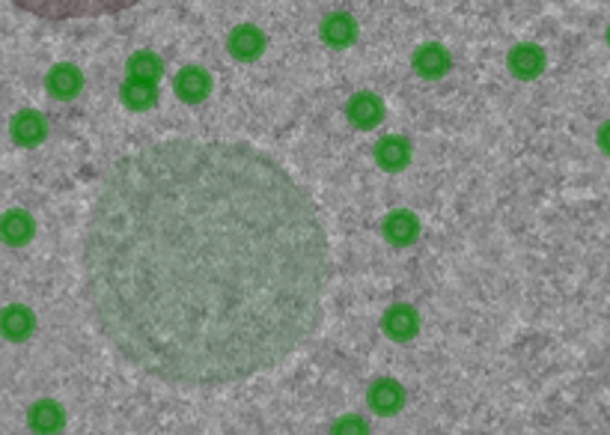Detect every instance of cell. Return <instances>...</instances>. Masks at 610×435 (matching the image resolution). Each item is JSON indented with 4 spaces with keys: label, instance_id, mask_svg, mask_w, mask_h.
I'll list each match as a JSON object with an SVG mask.
<instances>
[{
    "label": "cell",
    "instance_id": "1",
    "mask_svg": "<svg viewBox=\"0 0 610 435\" xmlns=\"http://www.w3.org/2000/svg\"><path fill=\"white\" fill-rule=\"evenodd\" d=\"M327 239L307 191L247 143L170 138L113 161L81 239L90 313L179 388L271 370L322 322Z\"/></svg>",
    "mask_w": 610,
    "mask_h": 435
},
{
    "label": "cell",
    "instance_id": "2",
    "mask_svg": "<svg viewBox=\"0 0 610 435\" xmlns=\"http://www.w3.org/2000/svg\"><path fill=\"white\" fill-rule=\"evenodd\" d=\"M384 334L396 343H411L420 331V313L411 304H390L381 316Z\"/></svg>",
    "mask_w": 610,
    "mask_h": 435
},
{
    "label": "cell",
    "instance_id": "3",
    "mask_svg": "<svg viewBox=\"0 0 610 435\" xmlns=\"http://www.w3.org/2000/svg\"><path fill=\"white\" fill-rule=\"evenodd\" d=\"M345 117H348V122L354 125V129L370 131V129H375V125L384 120V102L375 93H370V90L354 93L352 99H348V104H345Z\"/></svg>",
    "mask_w": 610,
    "mask_h": 435
},
{
    "label": "cell",
    "instance_id": "4",
    "mask_svg": "<svg viewBox=\"0 0 610 435\" xmlns=\"http://www.w3.org/2000/svg\"><path fill=\"white\" fill-rule=\"evenodd\" d=\"M381 233L393 248H408L420 236V218L411 209H393L381 221Z\"/></svg>",
    "mask_w": 610,
    "mask_h": 435
},
{
    "label": "cell",
    "instance_id": "5",
    "mask_svg": "<svg viewBox=\"0 0 610 435\" xmlns=\"http://www.w3.org/2000/svg\"><path fill=\"white\" fill-rule=\"evenodd\" d=\"M27 427L36 435H60L66 427V412L57 400H36L27 409Z\"/></svg>",
    "mask_w": 610,
    "mask_h": 435
},
{
    "label": "cell",
    "instance_id": "6",
    "mask_svg": "<svg viewBox=\"0 0 610 435\" xmlns=\"http://www.w3.org/2000/svg\"><path fill=\"white\" fill-rule=\"evenodd\" d=\"M366 403H370V409L375 414H384V418H390L405 405V388L390 376H384V379H375L370 394H366Z\"/></svg>",
    "mask_w": 610,
    "mask_h": 435
},
{
    "label": "cell",
    "instance_id": "7",
    "mask_svg": "<svg viewBox=\"0 0 610 435\" xmlns=\"http://www.w3.org/2000/svg\"><path fill=\"white\" fill-rule=\"evenodd\" d=\"M173 90H176V95L182 102L197 104L202 99H209L211 75L202 69V66H185V69L176 75V81H173Z\"/></svg>",
    "mask_w": 610,
    "mask_h": 435
},
{
    "label": "cell",
    "instance_id": "8",
    "mask_svg": "<svg viewBox=\"0 0 610 435\" xmlns=\"http://www.w3.org/2000/svg\"><path fill=\"white\" fill-rule=\"evenodd\" d=\"M33 328H36V316L31 307L6 304L4 311H0V334H4L9 343H24L27 337L33 334Z\"/></svg>",
    "mask_w": 610,
    "mask_h": 435
},
{
    "label": "cell",
    "instance_id": "9",
    "mask_svg": "<svg viewBox=\"0 0 610 435\" xmlns=\"http://www.w3.org/2000/svg\"><path fill=\"white\" fill-rule=\"evenodd\" d=\"M375 161L387 173H399L411 164V143L402 134H387L375 143Z\"/></svg>",
    "mask_w": 610,
    "mask_h": 435
},
{
    "label": "cell",
    "instance_id": "10",
    "mask_svg": "<svg viewBox=\"0 0 610 435\" xmlns=\"http://www.w3.org/2000/svg\"><path fill=\"white\" fill-rule=\"evenodd\" d=\"M509 69L521 81H534V78H539L542 72H545V51H542V48L534 45V42L516 45L509 51Z\"/></svg>",
    "mask_w": 610,
    "mask_h": 435
},
{
    "label": "cell",
    "instance_id": "11",
    "mask_svg": "<svg viewBox=\"0 0 610 435\" xmlns=\"http://www.w3.org/2000/svg\"><path fill=\"white\" fill-rule=\"evenodd\" d=\"M227 48H229V54L236 57V60L250 63V60H256V57L265 51V33L259 31V27H254V24H238L236 31L229 33Z\"/></svg>",
    "mask_w": 610,
    "mask_h": 435
},
{
    "label": "cell",
    "instance_id": "12",
    "mask_svg": "<svg viewBox=\"0 0 610 435\" xmlns=\"http://www.w3.org/2000/svg\"><path fill=\"white\" fill-rule=\"evenodd\" d=\"M45 86H48V93H51L54 99L69 102V99H75L77 93H81L84 75H81V69H77V66H72V63H57L54 69L48 72Z\"/></svg>",
    "mask_w": 610,
    "mask_h": 435
},
{
    "label": "cell",
    "instance_id": "13",
    "mask_svg": "<svg viewBox=\"0 0 610 435\" xmlns=\"http://www.w3.org/2000/svg\"><path fill=\"white\" fill-rule=\"evenodd\" d=\"M414 69L423 78H444V75L450 72V51L438 42H429V45H420L417 51H414Z\"/></svg>",
    "mask_w": 610,
    "mask_h": 435
},
{
    "label": "cell",
    "instance_id": "14",
    "mask_svg": "<svg viewBox=\"0 0 610 435\" xmlns=\"http://www.w3.org/2000/svg\"><path fill=\"white\" fill-rule=\"evenodd\" d=\"M33 230H36L33 218L27 215L24 209H9V212H4V218H0V236H4L6 245H13V248L27 245V241L33 239Z\"/></svg>",
    "mask_w": 610,
    "mask_h": 435
},
{
    "label": "cell",
    "instance_id": "15",
    "mask_svg": "<svg viewBox=\"0 0 610 435\" xmlns=\"http://www.w3.org/2000/svg\"><path fill=\"white\" fill-rule=\"evenodd\" d=\"M9 129H13L15 143H22V147H36V143L45 140L48 125L39 111H18L13 122H9Z\"/></svg>",
    "mask_w": 610,
    "mask_h": 435
},
{
    "label": "cell",
    "instance_id": "16",
    "mask_svg": "<svg viewBox=\"0 0 610 435\" xmlns=\"http://www.w3.org/2000/svg\"><path fill=\"white\" fill-rule=\"evenodd\" d=\"M357 36V24L348 13H331L322 22V40L334 48H345L352 45Z\"/></svg>",
    "mask_w": 610,
    "mask_h": 435
},
{
    "label": "cell",
    "instance_id": "17",
    "mask_svg": "<svg viewBox=\"0 0 610 435\" xmlns=\"http://www.w3.org/2000/svg\"><path fill=\"white\" fill-rule=\"evenodd\" d=\"M120 99H122L125 108L147 111V108H152L155 102H158V86L129 78V81H122V86H120Z\"/></svg>",
    "mask_w": 610,
    "mask_h": 435
},
{
    "label": "cell",
    "instance_id": "18",
    "mask_svg": "<svg viewBox=\"0 0 610 435\" xmlns=\"http://www.w3.org/2000/svg\"><path fill=\"white\" fill-rule=\"evenodd\" d=\"M129 78L131 81H143V84H155L161 78V72H164V66H161V57L158 54H152V51H138V54H131L129 57Z\"/></svg>",
    "mask_w": 610,
    "mask_h": 435
},
{
    "label": "cell",
    "instance_id": "19",
    "mask_svg": "<svg viewBox=\"0 0 610 435\" xmlns=\"http://www.w3.org/2000/svg\"><path fill=\"white\" fill-rule=\"evenodd\" d=\"M331 435H370V423L361 414H340L331 423Z\"/></svg>",
    "mask_w": 610,
    "mask_h": 435
},
{
    "label": "cell",
    "instance_id": "20",
    "mask_svg": "<svg viewBox=\"0 0 610 435\" xmlns=\"http://www.w3.org/2000/svg\"><path fill=\"white\" fill-rule=\"evenodd\" d=\"M596 140H598V147H602L607 156H610V122H605L602 129H598V138Z\"/></svg>",
    "mask_w": 610,
    "mask_h": 435
},
{
    "label": "cell",
    "instance_id": "21",
    "mask_svg": "<svg viewBox=\"0 0 610 435\" xmlns=\"http://www.w3.org/2000/svg\"><path fill=\"white\" fill-rule=\"evenodd\" d=\"M607 42H610V31H607Z\"/></svg>",
    "mask_w": 610,
    "mask_h": 435
}]
</instances>
